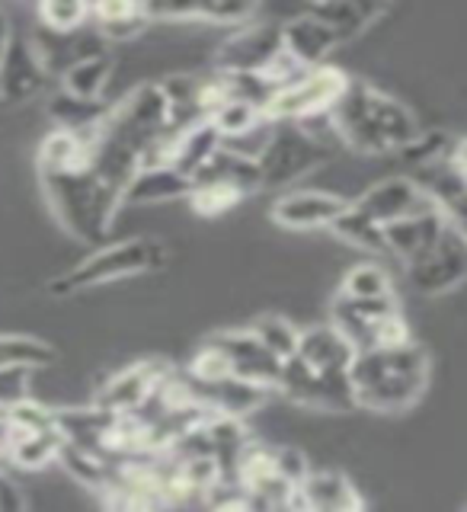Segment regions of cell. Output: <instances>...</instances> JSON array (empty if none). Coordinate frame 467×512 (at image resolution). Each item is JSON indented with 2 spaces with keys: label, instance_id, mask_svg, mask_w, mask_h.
I'll return each mask as SVG.
<instances>
[{
  "label": "cell",
  "instance_id": "5",
  "mask_svg": "<svg viewBox=\"0 0 467 512\" xmlns=\"http://www.w3.org/2000/svg\"><path fill=\"white\" fill-rule=\"evenodd\" d=\"M272 125H279V128H272V135L263 141L260 154H256L263 167L266 189L295 183L333 157L330 144L317 132H311L304 122H272Z\"/></svg>",
  "mask_w": 467,
  "mask_h": 512
},
{
  "label": "cell",
  "instance_id": "10",
  "mask_svg": "<svg viewBox=\"0 0 467 512\" xmlns=\"http://www.w3.org/2000/svg\"><path fill=\"white\" fill-rule=\"evenodd\" d=\"M282 55V23H244L221 42L215 68L266 71Z\"/></svg>",
  "mask_w": 467,
  "mask_h": 512
},
{
  "label": "cell",
  "instance_id": "1",
  "mask_svg": "<svg viewBox=\"0 0 467 512\" xmlns=\"http://www.w3.org/2000/svg\"><path fill=\"white\" fill-rule=\"evenodd\" d=\"M333 135L365 157H394L423 135V125L391 93L352 77L330 112Z\"/></svg>",
  "mask_w": 467,
  "mask_h": 512
},
{
  "label": "cell",
  "instance_id": "4",
  "mask_svg": "<svg viewBox=\"0 0 467 512\" xmlns=\"http://www.w3.org/2000/svg\"><path fill=\"white\" fill-rule=\"evenodd\" d=\"M160 266H167V247L160 244V240H154V237L116 240V244H106L100 250H93L77 266L55 276L52 282H48V295L68 298V295L87 292V288L106 285V282H119L128 276L157 272Z\"/></svg>",
  "mask_w": 467,
  "mask_h": 512
},
{
  "label": "cell",
  "instance_id": "31",
  "mask_svg": "<svg viewBox=\"0 0 467 512\" xmlns=\"http://www.w3.org/2000/svg\"><path fill=\"white\" fill-rule=\"evenodd\" d=\"M340 292H346L352 298H384V295H394V282H391L388 269H384V266L356 263L343 276Z\"/></svg>",
  "mask_w": 467,
  "mask_h": 512
},
{
  "label": "cell",
  "instance_id": "21",
  "mask_svg": "<svg viewBox=\"0 0 467 512\" xmlns=\"http://www.w3.org/2000/svg\"><path fill=\"white\" fill-rule=\"evenodd\" d=\"M90 23L106 42H132L148 32V0H90Z\"/></svg>",
  "mask_w": 467,
  "mask_h": 512
},
{
  "label": "cell",
  "instance_id": "26",
  "mask_svg": "<svg viewBox=\"0 0 467 512\" xmlns=\"http://www.w3.org/2000/svg\"><path fill=\"white\" fill-rule=\"evenodd\" d=\"M244 199H247V192L234 183H228V180H196L192 183V192H189L192 212L202 215V218L228 215L231 208H237Z\"/></svg>",
  "mask_w": 467,
  "mask_h": 512
},
{
  "label": "cell",
  "instance_id": "28",
  "mask_svg": "<svg viewBox=\"0 0 467 512\" xmlns=\"http://www.w3.org/2000/svg\"><path fill=\"white\" fill-rule=\"evenodd\" d=\"M250 330L260 336V343L272 352V356H279L282 362L292 359L298 352L301 330L292 324V320H285L282 314H260L250 324Z\"/></svg>",
  "mask_w": 467,
  "mask_h": 512
},
{
  "label": "cell",
  "instance_id": "30",
  "mask_svg": "<svg viewBox=\"0 0 467 512\" xmlns=\"http://www.w3.org/2000/svg\"><path fill=\"white\" fill-rule=\"evenodd\" d=\"M39 20L48 32H77L90 23V0H39Z\"/></svg>",
  "mask_w": 467,
  "mask_h": 512
},
{
  "label": "cell",
  "instance_id": "11",
  "mask_svg": "<svg viewBox=\"0 0 467 512\" xmlns=\"http://www.w3.org/2000/svg\"><path fill=\"white\" fill-rule=\"evenodd\" d=\"M260 0H148L151 23H212L244 26L253 23Z\"/></svg>",
  "mask_w": 467,
  "mask_h": 512
},
{
  "label": "cell",
  "instance_id": "16",
  "mask_svg": "<svg viewBox=\"0 0 467 512\" xmlns=\"http://www.w3.org/2000/svg\"><path fill=\"white\" fill-rule=\"evenodd\" d=\"M448 228V218L442 215V208L432 202L420 212H413L407 218H397L391 224H384V240H388V256H397L400 263L420 260L423 253L436 247V240Z\"/></svg>",
  "mask_w": 467,
  "mask_h": 512
},
{
  "label": "cell",
  "instance_id": "24",
  "mask_svg": "<svg viewBox=\"0 0 467 512\" xmlns=\"http://www.w3.org/2000/svg\"><path fill=\"white\" fill-rule=\"evenodd\" d=\"M112 103H103V100H87V96H74L68 90H61L48 100L45 112L48 119H52L58 128H74V132H87L96 122H100L106 112H109Z\"/></svg>",
  "mask_w": 467,
  "mask_h": 512
},
{
  "label": "cell",
  "instance_id": "32",
  "mask_svg": "<svg viewBox=\"0 0 467 512\" xmlns=\"http://www.w3.org/2000/svg\"><path fill=\"white\" fill-rule=\"evenodd\" d=\"M29 365H4L0 368V410H10L29 400Z\"/></svg>",
  "mask_w": 467,
  "mask_h": 512
},
{
  "label": "cell",
  "instance_id": "8",
  "mask_svg": "<svg viewBox=\"0 0 467 512\" xmlns=\"http://www.w3.org/2000/svg\"><path fill=\"white\" fill-rule=\"evenodd\" d=\"M404 269H407V282L420 295L436 298L455 292L458 285L467 282V234L448 221V228L436 240V247L423 253L420 260L407 263Z\"/></svg>",
  "mask_w": 467,
  "mask_h": 512
},
{
  "label": "cell",
  "instance_id": "2",
  "mask_svg": "<svg viewBox=\"0 0 467 512\" xmlns=\"http://www.w3.org/2000/svg\"><path fill=\"white\" fill-rule=\"evenodd\" d=\"M48 208L61 221V228L84 244H100L116 224V215L125 208V189L90 164V135L87 154L71 167L39 170Z\"/></svg>",
  "mask_w": 467,
  "mask_h": 512
},
{
  "label": "cell",
  "instance_id": "19",
  "mask_svg": "<svg viewBox=\"0 0 467 512\" xmlns=\"http://www.w3.org/2000/svg\"><path fill=\"white\" fill-rule=\"evenodd\" d=\"M365 500L359 496L356 484L343 471H308V477L298 484L295 509H314V512H352L362 509Z\"/></svg>",
  "mask_w": 467,
  "mask_h": 512
},
{
  "label": "cell",
  "instance_id": "9",
  "mask_svg": "<svg viewBox=\"0 0 467 512\" xmlns=\"http://www.w3.org/2000/svg\"><path fill=\"white\" fill-rule=\"evenodd\" d=\"M48 64L32 36H13L4 61H0V103L23 106L32 103L48 87Z\"/></svg>",
  "mask_w": 467,
  "mask_h": 512
},
{
  "label": "cell",
  "instance_id": "17",
  "mask_svg": "<svg viewBox=\"0 0 467 512\" xmlns=\"http://www.w3.org/2000/svg\"><path fill=\"white\" fill-rule=\"evenodd\" d=\"M170 375V365L160 359H141L128 365L125 372L112 375L100 391H96V407L106 410H138L148 400L157 384Z\"/></svg>",
  "mask_w": 467,
  "mask_h": 512
},
{
  "label": "cell",
  "instance_id": "13",
  "mask_svg": "<svg viewBox=\"0 0 467 512\" xmlns=\"http://www.w3.org/2000/svg\"><path fill=\"white\" fill-rule=\"evenodd\" d=\"M349 208V199L336 196V192H320V189H295L285 192L272 205V221L288 231H317V228H333L336 218Z\"/></svg>",
  "mask_w": 467,
  "mask_h": 512
},
{
  "label": "cell",
  "instance_id": "33",
  "mask_svg": "<svg viewBox=\"0 0 467 512\" xmlns=\"http://www.w3.org/2000/svg\"><path fill=\"white\" fill-rule=\"evenodd\" d=\"M26 509V496L16 487V480L10 474L0 471V512H20Z\"/></svg>",
  "mask_w": 467,
  "mask_h": 512
},
{
  "label": "cell",
  "instance_id": "27",
  "mask_svg": "<svg viewBox=\"0 0 467 512\" xmlns=\"http://www.w3.org/2000/svg\"><path fill=\"white\" fill-rule=\"evenodd\" d=\"M215 128L221 132L224 141H237V138H247L253 132H260L263 125H272L266 119V112L263 106H256V103H247V100H231V103H224L215 116H212Z\"/></svg>",
  "mask_w": 467,
  "mask_h": 512
},
{
  "label": "cell",
  "instance_id": "3",
  "mask_svg": "<svg viewBox=\"0 0 467 512\" xmlns=\"http://www.w3.org/2000/svg\"><path fill=\"white\" fill-rule=\"evenodd\" d=\"M356 407L375 413L410 410L429 384V352L416 340L359 349L349 368Z\"/></svg>",
  "mask_w": 467,
  "mask_h": 512
},
{
  "label": "cell",
  "instance_id": "6",
  "mask_svg": "<svg viewBox=\"0 0 467 512\" xmlns=\"http://www.w3.org/2000/svg\"><path fill=\"white\" fill-rule=\"evenodd\" d=\"M349 74L333 68V64H317V68H304L298 77L288 80L285 87L276 90V96L266 103L269 122H311L324 119L340 103V96L349 87Z\"/></svg>",
  "mask_w": 467,
  "mask_h": 512
},
{
  "label": "cell",
  "instance_id": "35",
  "mask_svg": "<svg viewBox=\"0 0 467 512\" xmlns=\"http://www.w3.org/2000/svg\"><path fill=\"white\" fill-rule=\"evenodd\" d=\"M10 442H13V420L7 410H0V458H7Z\"/></svg>",
  "mask_w": 467,
  "mask_h": 512
},
{
  "label": "cell",
  "instance_id": "25",
  "mask_svg": "<svg viewBox=\"0 0 467 512\" xmlns=\"http://www.w3.org/2000/svg\"><path fill=\"white\" fill-rule=\"evenodd\" d=\"M340 240L352 244L356 250H365V253H381L388 256V240H384V224H378L375 218H368L362 208H356V202L349 199V208L336 218V224L330 228Z\"/></svg>",
  "mask_w": 467,
  "mask_h": 512
},
{
  "label": "cell",
  "instance_id": "29",
  "mask_svg": "<svg viewBox=\"0 0 467 512\" xmlns=\"http://www.w3.org/2000/svg\"><path fill=\"white\" fill-rule=\"evenodd\" d=\"M55 362V349L26 333H0V368L4 365H29L45 368Z\"/></svg>",
  "mask_w": 467,
  "mask_h": 512
},
{
  "label": "cell",
  "instance_id": "34",
  "mask_svg": "<svg viewBox=\"0 0 467 512\" xmlns=\"http://www.w3.org/2000/svg\"><path fill=\"white\" fill-rule=\"evenodd\" d=\"M448 164H452L455 170H461L467 176V138H455L452 144H448Z\"/></svg>",
  "mask_w": 467,
  "mask_h": 512
},
{
  "label": "cell",
  "instance_id": "23",
  "mask_svg": "<svg viewBox=\"0 0 467 512\" xmlns=\"http://www.w3.org/2000/svg\"><path fill=\"white\" fill-rule=\"evenodd\" d=\"M112 68H116V61H112L109 52L103 55H87V58H77L74 64L61 71L58 84L61 90H68L74 96H87V100H103V93L112 80Z\"/></svg>",
  "mask_w": 467,
  "mask_h": 512
},
{
  "label": "cell",
  "instance_id": "7",
  "mask_svg": "<svg viewBox=\"0 0 467 512\" xmlns=\"http://www.w3.org/2000/svg\"><path fill=\"white\" fill-rule=\"evenodd\" d=\"M234 480L253 496L256 509L295 506L298 484L282 471L279 445H272V442L247 439V445L240 448L234 461Z\"/></svg>",
  "mask_w": 467,
  "mask_h": 512
},
{
  "label": "cell",
  "instance_id": "14",
  "mask_svg": "<svg viewBox=\"0 0 467 512\" xmlns=\"http://www.w3.org/2000/svg\"><path fill=\"white\" fill-rule=\"evenodd\" d=\"M340 45H343L340 32H336L324 16H317L311 7L282 23V52L292 58L298 68H317V64H327V58Z\"/></svg>",
  "mask_w": 467,
  "mask_h": 512
},
{
  "label": "cell",
  "instance_id": "18",
  "mask_svg": "<svg viewBox=\"0 0 467 512\" xmlns=\"http://www.w3.org/2000/svg\"><path fill=\"white\" fill-rule=\"evenodd\" d=\"M295 356L317 375H349L356 346L336 324H317L311 330H301V343Z\"/></svg>",
  "mask_w": 467,
  "mask_h": 512
},
{
  "label": "cell",
  "instance_id": "20",
  "mask_svg": "<svg viewBox=\"0 0 467 512\" xmlns=\"http://www.w3.org/2000/svg\"><path fill=\"white\" fill-rule=\"evenodd\" d=\"M192 176L173 164H144L125 189V205H164L189 199Z\"/></svg>",
  "mask_w": 467,
  "mask_h": 512
},
{
  "label": "cell",
  "instance_id": "12",
  "mask_svg": "<svg viewBox=\"0 0 467 512\" xmlns=\"http://www.w3.org/2000/svg\"><path fill=\"white\" fill-rule=\"evenodd\" d=\"M208 340L224 352L234 378H244V381L263 384V388L276 391L279 375H282V359L272 356L253 330H228V333L208 336Z\"/></svg>",
  "mask_w": 467,
  "mask_h": 512
},
{
  "label": "cell",
  "instance_id": "22",
  "mask_svg": "<svg viewBox=\"0 0 467 512\" xmlns=\"http://www.w3.org/2000/svg\"><path fill=\"white\" fill-rule=\"evenodd\" d=\"M64 436L61 429H13V442L7 448V458L23 471H39L45 464L58 461Z\"/></svg>",
  "mask_w": 467,
  "mask_h": 512
},
{
  "label": "cell",
  "instance_id": "15",
  "mask_svg": "<svg viewBox=\"0 0 467 512\" xmlns=\"http://www.w3.org/2000/svg\"><path fill=\"white\" fill-rule=\"evenodd\" d=\"M352 202L378 224H391L397 218H407L413 212H420V208L432 205L426 189L416 183V176H388V180H378Z\"/></svg>",
  "mask_w": 467,
  "mask_h": 512
}]
</instances>
